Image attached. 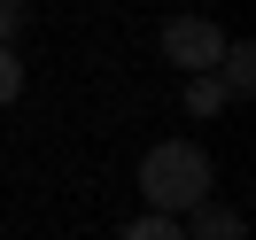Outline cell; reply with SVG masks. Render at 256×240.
<instances>
[{
    "instance_id": "1",
    "label": "cell",
    "mask_w": 256,
    "mask_h": 240,
    "mask_svg": "<svg viewBox=\"0 0 256 240\" xmlns=\"http://www.w3.org/2000/svg\"><path fill=\"white\" fill-rule=\"evenodd\" d=\"M210 186H218V163L194 140H156L140 155V194H148L156 217H186L194 202H210Z\"/></svg>"
},
{
    "instance_id": "2",
    "label": "cell",
    "mask_w": 256,
    "mask_h": 240,
    "mask_svg": "<svg viewBox=\"0 0 256 240\" xmlns=\"http://www.w3.org/2000/svg\"><path fill=\"white\" fill-rule=\"evenodd\" d=\"M218 54H225V31L210 16H171V23H163V62H178L186 78L218 70Z\"/></svg>"
},
{
    "instance_id": "3",
    "label": "cell",
    "mask_w": 256,
    "mask_h": 240,
    "mask_svg": "<svg viewBox=\"0 0 256 240\" xmlns=\"http://www.w3.org/2000/svg\"><path fill=\"white\" fill-rule=\"evenodd\" d=\"M178 225H186V240H248V217L233 202H194Z\"/></svg>"
},
{
    "instance_id": "4",
    "label": "cell",
    "mask_w": 256,
    "mask_h": 240,
    "mask_svg": "<svg viewBox=\"0 0 256 240\" xmlns=\"http://www.w3.org/2000/svg\"><path fill=\"white\" fill-rule=\"evenodd\" d=\"M210 78L225 85V101H248L256 93V47H248V39H225V54H218Z\"/></svg>"
},
{
    "instance_id": "5",
    "label": "cell",
    "mask_w": 256,
    "mask_h": 240,
    "mask_svg": "<svg viewBox=\"0 0 256 240\" xmlns=\"http://www.w3.org/2000/svg\"><path fill=\"white\" fill-rule=\"evenodd\" d=\"M116 240H186V225H178V217H156V209H148V217H132Z\"/></svg>"
},
{
    "instance_id": "6",
    "label": "cell",
    "mask_w": 256,
    "mask_h": 240,
    "mask_svg": "<svg viewBox=\"0 0 256 240\" xmlns=\"http://www.w3.org/2000/svg\"><path fill=\"white\" fill-rule=\"evenodd\" d=\"M218 109H225V85L210 78V70H202V78H186V116H218Z\"/></svg>"
},
{
    "instance_id": "7",
    "label": "cell",
    "mask_w": 256,
    "mask_h": 240,
    "mask_svg": "<svg viewBox=\"0 0 256 240\" xmlns=\"http://www.w3.org/2000/svg\"><path fill=\"white\" fill-rule=\"evenodd\" d=\"M24 93V62H16V47H0V109Z\"/></svg>"
},
{
    "instance_id": "8",
    "label": "cell",
    "mask_w": 256,
    "mask_h": 240,
    "mask_svg": "<svg viewBox=\"0 0 256 240\" xmlns=\"http://www.w3.org/2000/svg\"><path fill=\"white\" fill-rule=\"evenodd\" d=\"M16 31H24V0H0V47H16Z\"/></svg>"
}]
</instances>
